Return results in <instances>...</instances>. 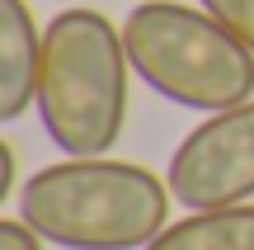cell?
Instances as JSON below:
<instances>
[{
	"label": "cell",
	"mask_w": 254,
	"mask_h": 250,
	"mask_svg": "<svg viewBox=\"0 0 254 250\" xmlns=\"http://www.w3.org/2000/svg\"><path fill=\"white\" fill-rule=\"evenodd\" d=\"M43 85V38L28 0H0V118L14 123L38 104Z\"/></svg>",
	"instance_id": "obj_5"
},
{
	"label": "cell",
	"mask_w": 254,
	"mask_h": 250,
	"mask_svg": "<svg viewBox=\"0 0 254 250\" xmlns=\"http://www.w3.org/2000/svg\"><path fill=\"white\" fill-rule=\"evenodd\" d=\"M19 194L14 189V147H0V198Z\"/></svg>",
	"instance_id": "obj_9"
},
{
	"label": "cell",
	"mask_w": 254,
	"mask_h": 250,
	"mask_svg": "<svg viewBox=\"0 0 254 250\" xmlns=\"http://www.w3.org/2000/svg\"><path fill=\"white\" fill-rule=\"evenodd\" d=\"M198 5L207 9V14H217L221 24L254 52V0H198Z\"/></svg>",
	"instance_id": "obj_7"
},
{
	"label": "cell",
	"mask_w": 254,
	"mask_h": 250,
	"mask_svg": "<svg viewBox=\"0 0 254 250\" xmlns=\"http://www.w3.org/2000/svg\"><path fill=\"white\" fill-rule=\"evenodd\" d=\"M170 194L189 213L254 198V99L207 113L170 156Z\"/></svg>",
	"instance_id": "obj_4"
},
{
	"label": "cell",
	"mask_w": 254,
	"mask_h": 250,
	"mask_svg": "<svg viewBox=\"0 0 254 250\" xmlns=\"http://www.w3.org/2000/svg\"><path fill=\"white\" fill-rule=\"evenodd\" d=\"M0 250H43V236L24 217H0Z\"/></svg>",
	"instance_id": "obj_8"
},
{
	"label": "cell",
	"mask_w": 254,
	"mask_h": 250,
	"mask_svg": "<svg viewBox=\"0 0 254 250\" xmlns=\"http://www.w3.org/2000/svg\"><path fill=\"white\" fill-rule=\"evenodd\" d=\"M19 217L66 250H146L170 227V179L136 161L66 156L19 184Z\"/></svg>",
	"instance_id": "obj_1"
},
{
	"label": "cell",
	"mask_w": 254,
	"mask_h": 250,
	"mask_svg": "<svg viewBox=\"0 0 254 250\" xmlns=\"http://www.w3.org/2000/svg\"><path fill=\"white\" fill-rule=\"evenodd\" d=\"M127 43L99 9H62L43 28V85L38 118L66 156H104L127 123Z\"/></svg>",
	"instance_id": "obj_2"
},
{
	"label": "cell",
	"mask_w": 254,
	"mask_h": 250,
	"mask_svg": "<svg viewBox=\"0 0 254 250\" xmlns=\"http://www.w3.org/2000/svg\"><path fill=\"white\" fill-rule=\"evenodd\" d=\"M132 76L160 99L221 113L254 99V52L207 9L184 0H141L123 19Z\"/></svg>",
	"instance_id": "obj_3"
},
{
	"label": "cell",
	"mask_w": 254,
	"mask_h": 250,
	"mask_svg": "<svg viewBox=\"0 0 254 250\" xmlns=\"http://www.w3.org/2000/svg\"><path fill=\"white\" fill-rule=\"evenodd\" d=\"M146 250H254V203L184 213Z\"/></svg>",
	"instance_id": "obj_6"
}]
</instances>
